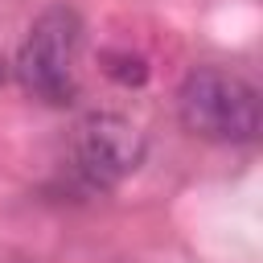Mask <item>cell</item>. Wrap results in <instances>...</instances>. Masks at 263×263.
Returning <instances> with one entry per match:
<instances>
[{"label":"cell","mask_w":263,"mask_h":263,"mask_svg":"<svg viewBox=\"0 0 263 263\" xmlns=\"http://www.w3.org/2000/svg\"><path fill=\"white\" fill-rule=\"evenodd\" d=\"M0 82H4V62H0Z\"/></svg>","instance_id":"obj_5"},{"label":"cell","mask_w":263,"mask_h":263,"mask_svg":"<svg viewBox=\"0 0 263 263\" xmlns=\"http://www.w3.org/2000/svg\"><path fill=\"white\" fill-rule=\"evenodd\" d=\"M103 74H111L123 86H140L148 78V62L140 53H132V49H107L103 53Z\"/></svg>","instance_id":"obj_4"},{"label":"cell","mask_w":263,"mask_h":263,"mask_svg":"<svg viewBox=\"0 0 263 263\" xmlns=\"http://www.w3.org/2000/svg\"><path fill=\"white\" fill-rule=\"evenodd\" d=\"M181 123L218 144H251L259 136V90L218 66H197L177 90Z\"/></svg>","instance_id":"obj_1"},{"label":"cell","mask_w":263,"mask_h":263,"mask_svg":"<svg viewBox=\"0 0 263 263\" xmlns=\"http://www.w3.org/2000/svg\"><path fill=\"white\" fill-rule=\"evenodd\" d=\"M70 156H74V173L90 189H111L127 173H136V164L144 160V136L132 119L95 111L74 127Z\"/></svg>","instance_id":"obj_3"},{"label":"cell","mask_w":263,"mask_h":263,"mask_svg":"<svg viewBox=\"0 0 263 263\" xmlns=\"http://www.w3.org/2000/svg\"><path fill=\"white\" fill-rule=\"evenodd\" d=\"M78 49H82L78 12L70 4H49L29 25V33L16 49L21 86L49 107H66L78 95Z\"/></svg>","instance_id":"obj_2"}]
</instances>
